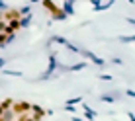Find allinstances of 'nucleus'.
<instances>
[{"label":"nucleus","mask_w":135,"mask_h":121,"mask_svg":"<svg viewBox=\"0 0 135 121\" xmlns=\"http://www.w3.org/2000/svg\"><path fill=\"white\" fill-rule=\"evenodd\" d=\"M129 121H135V115H131V113H129Z\"/></svg>","instance_id":"obj_1"}]
</instances>
